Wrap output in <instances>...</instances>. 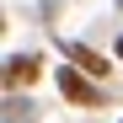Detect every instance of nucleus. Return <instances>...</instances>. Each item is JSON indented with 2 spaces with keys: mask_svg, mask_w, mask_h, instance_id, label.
<instances>
[{
  "mask_svg": "<svg viewBox=\"0 0 123 123\" xmlns=\"http://www.w3.org/2000/svg\"><path fill=\"white\" fill-rule=\"evenodd\" d=\"M54 80H59V96L75 102V107H102V102H107V91L96 86V75H86L80 64H70V59H64V70H59Z\"/></svg>",
  "mask_w": 123,
  "mask_h": 123,
  "instance_id": "1",
  "label": "nucleus"
},
{
  "mask_svg": "<svg viewBox=\"0 0 123 123\" xmlns=\"http://www.w3.org/2000/svg\"><path fill=\"white\" fill-rule=\"evenodd\" d=\"M54 43H59V54H64L70 64H80L86 75H96V80H107V75H112V59H107V54H96L91 43H80V37H54Z\"/></svg>",
  "mask_w": 123,
  "mask_h": 123,
  "instance_id": "2",
  "label": "nucleus"
},
{
  "mask_svg": "<svg viewBox=\"0 0 123 123\" xmlns=\"http://www.w3.org/2000/svg\"><path fill=\"white\" fill-rule=\"evenodd\" d=\"M32 80H37V54H11L6 59V91L32 86Z\"/></svg>",
  "mask_w": 123,
  "mask_h": 123,
  "instance_id": "3",
  "label": "nucleus"
},
{
  "mask_svg": "<svg viewBox=\"0 0 123 123\" xmlns=\"http://www.w3.org/2000/svg\"><path fill=\"white\" fill-rule=\"evenodd\" d=\"M118 6H123V0H118Z\"/></svg>",
  "mask_w": 123,
  "mask_h": 123,
  "instance_id": "5",
  "label": "nucleus"
},
{
  "mask_svg": "<svg viewBox=\"0 0 123 123\" xmlns=\"http://www.w3.org/2000/svg\"><path fill=\"white\" fill-rule=\"evenodd\" d=\"M118 59H123V37H118Z\"/></svg>",
  "mask_w": 123,
  "mask_h": 123,
  "instance_id": "4",
  "label": "nucleus"
}]
</instances>
